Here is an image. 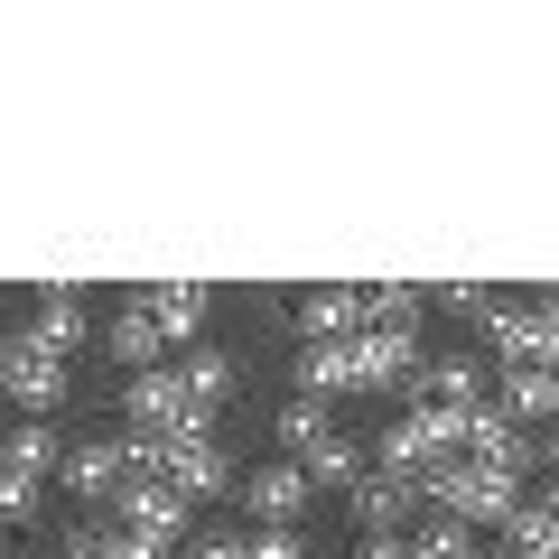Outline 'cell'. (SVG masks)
Returning a JSON list of instances; mask_svg holds the SVG:
<instances>
[{
	"label": "cell",
	"mask_w": 559,
	"mask_h": 559,
	"mask_svg": "<svg viewBox=\"0 0 559 559\" xmlns=\"http://www.w3.org/2000/svg\"><path fill=\"white\" fill-rule=\"evenodd\" d=\"M38 513V485H20V476H0V522H28Z\"/></svg>",
	"instance_id": "obj_24"
},
{
	"label": "cell",
	"mask_w": 559,
	"mask_h": 559,
	"mask_svg": "<svg viewBox=\"0 0 559 559\" xmlns=\"http://www.w3.org/2000/svg\"><path fill=\"white\" fill-rule=\"evenodd\" d=\"M485 355H439V364H419V401H439V411H476L485 401Z\"/></svg>",
	"instance_id": "obj_17"
},
{
	"label": "cell",
	"mask_w": 559,
	"mask_h": 559,
	"mask_svg": "<svg viewBox=\"0 0 559 559\" xmlns=\"http://www.w3.org/2000/svg\"><path fill=\"white\" fill-rule=\"evenodd\" d=\"M103 345H112V364H121V373H159V364H168V336H159V326H150V308H112V326H103Z\"/></svg>",
	"instance_id": "obj_16"
},
{
	"label": "cell",
	"mask_w": 559,
	"mask_h": 559,
	"mask_svg": "<svg viewBox=\"0 0 559 559\" xmlns=\"http://www.w3.org/2000/svg\"><path fill=\"white\" fill-rule=\"evenodd\" d=\"M159 373L178 382V401H187V411H197V419H215L224 401H234V373H242V364L224 355V345H178V355H168Z\"/></svg>",
	"instance_id": "obj_7"
},
{
	"label": "cell",
	"mask_w": 559,
	"mask_h": 559,
	"mask_svg": "<svg viewBox=\"0 0 559 559\" xmlns=\"http://www.w3.org/2000/svg\"><path fill=\"white\" fill-rule=\"evenodd\" d=\"M326 429H336V419H326V401H308V392H299V401H289V411L271 419V439L289 448V457H308V448H318Z\"/></svg>",
	"instance_id": "obj_20"
},
{
	"label": "cell",
	"mask_w": 559,
	"mask_h": 559,
	"mask_svg": "<svg viewBox=\"0 0 559 559\" xmlns=\"http://www.w3.org/2000/svg\"><path fill=\"white\" fill-rule=\"evenodd\" d=\"M289 466H299L308 485H355V476H364V439H345V429H326V439L308 448V457H289Z\"/></svg>",
	"instance_id": "obj_19"
},
{
	"label": "cell",
	"mask_w": 559,
	"mask_h": 559,
	"mask_svg": "<svg viewBox=\"0 0 559 559\" xmlns=\"http://www.w3.org/2000/svg\"><path fill=\"white\" fill-rule=\"evenodd\" d=\"M66 382H75V373H66L57 355H38L28 336H0V401H20L28 419H47L66 401Z\"/></svg>",
	"instance_id": "obj_4"
},
{
	"label": "cell",
	"mask_w": 559,
	"mask_h": 559,
	"mask_svg": "<svg viewBox=\"0 0 559 559\" xmlns=\"http://www.w3.org/2000/svg\"><path fill=\"white\" fill-rule=\"evenodd\" d=\"M550 401H559V382L540 373V364H495V382H485V411H503L522 439H532L540 419H550Z\"/></svg>",
	"instance_id": "obj_9"
},
{
	"label": "cell",
	"mask_w": 559,
	"mask_h": 559,
	"mask_svg": "<svg viewBox=\"0 0 559 559\" xmlns=\"http://www.w3.org/2000/svg\"><path fill=\"white\" fill-rule=\"evenodd\" d=\"M187 559H242V532H187Z\"/></svg>",
	"instance_id": "obj_23"
},
{
	"label": "cell",
	"mask_w": 559,
	"mask_h": 559,
	"mask_svg": "<svg viewBox=\"0 0 559 559\" xmlns=\"http://www.w3.org/2000/svg\"><path fill=\"white\" fill-rule=\"evenodd\" d=\"M419 299H439L448 318H485V308H495V299L476 289V280H448V289H419Z\"/></svg>",
	"instance_id": "obj_21"
},
{
	"label": "cell",
	"mask_w": 559,
	"mask_h": 559,
	"mask_svg": "<svg viewBox=\"0 0 559 559\" xmlns=\"http://www.w3.org/2000/svg\"><path fill=\"white\" fill-rule=\"evenodd\" d=\"M66 457V439L47 429V419H20V429H0V476H20V485H47Z\"/></svg>",
	"instance_id": "obj_15"
},
{
	"label": "cell",
	"mask_w": 559,
	"mask_h": 559,
	"mask_svg": "<svg viewBox=\"0 0 559 559\" xmlns=\"http://www.w3.org/2000/svg\"><path fill=\"white\" fill-rule=\"evenodd\" d=\"M112 522H131L140 540H159V550H178L187 532H197V513H187L178 495H168L159 476H121V495H112Z\"/></svg>",
	"instance_id": "obj_6"
},
{
	"label": "cell",
	"mask_w": 559,
	"mask_h": 559,
	"mask_svg": "<svg viewBox=\"0 0 559 559\" xmlns=\"http://www.w3.org/2000/svg\"><path fill=\"white\" fill-rule=\"evenodd\" d=\"M457 457L476 466V476H503V485H522V476H532V457H540V448L522 439V429H513L503 411H485V401H476V411L457 419Z\"/></svg>",
	"instance_id": "obj_1"
},
{
	"label": "cell",
	"mask_w": 559,
	"mask_h": 559,
	"mask_svg": "<svg viewBox=\"0 0 559 559\" xmlns=\"http://www.w3.org/2000/svg\"><path fill=\"white\" fill-rule=\"evenodd\" d=\"M159 485L197 513V503H215V495H234V457L215 448V429L205 439H159Z\"/></svg>",
	"instance_id": "obj_2"
},
{
	"label": "cell",
	"mask_w": 559,
	"mask_h": 559,
	"mask_svg": "<svg viewBox=\"0 0 559 559\" xmlns=\"http://www.w3.org/2000/svg\"><path fill=\"white\" fill-rule=\"evenodd\" d=\"M355 559H401V532H364V540H355Z\"/></svg>",
	"instance_id": "obj_25"
},
{
	"label": "cell",
	"mask_w": 559,
	"mask_h": 559,
	"mask_svg": "<svg viewBox=\"0 0 559 559\" xmlns=\"http://www.w3.org/2000/svg\"><path fill=\"white\" fill-rule=\"evenodd\" d=\"M345 495H355L364 532H401V522L419 513V476H392V466H373V457H364V476L345 485Z\"/></svg>",
	"instance_id": "obj_10"
},
{
	"label": "cell",
	"mask_w": 559,
	"mask_h": 559,
	"mask_svg": "<svg viewBox=\"0 0 559 559\" xmlns=\"http://www.w3.org/2000/svg\"><path fill=\"white\" fill-rule=\"evenodd\" d=\"M242 559H308L299 532H242Z\"/></svg>",
	"instance_id": "obj_22"
},
{
	"label": "cell",
	"mask_w": 559,
	"mask_h": 559,
	"mask_svg": "<svg viewBox=\"0 0 559 559\" xmlns=\"http://www.w3.org/2000/svg\"><path fill=\"white\" fill-rule=\"evenodd\" d=\"M140 308H150V326L168 345H197V326L215 318V289L205 280H168V289H140Z\"/></svg>",
	"instance_id": "obj_13"
},
{
	"label": "cell",
	"mask_w": 559,
	"mask_h": 559,
	"mask_svg": "<svg viewBox=\"0 0 559 559\" xmlns=\"http://www.w3.org/2000/svg\"><path fill=\"white\" fill-rule=\"evenodd\" d=\"M419 318H429V299H419L411 280H382V289H364V326H373V336H419Z\"/></svg>",
	"instance_id": "obj_18"
},
{
	"label": "cell",
	"mask_w": 559,
	"mask_h": 559,
	"mask_svg": "<svg viewBox=\"0 0 559 559\" xmlns=\"http://www.w3.org/2000/svg\"><path fill=\"white\" fill-rule=\"evenodd\" d=\"M485 345H495V355L503 364H540V373H550V364H559V318H550V308H540V299H522V308H485Z\"/></svg>",
	"instance_id": "obj_3"
},
{
	"label": "cell",
	"mask_w": 559,
	"mask_h": 559,
	"mask_svg": "<svg viewBox=\"0 0 559 559\" xmlns=\"http://www.w3.org/2000/svg\"><path fill=\"white\" fill-rule=\"evenodd\" d=\"M234 495H242V513H252L261 532H299V513H308L318 485H308L289 457H271V466H252V476H234Z\"/></svg>",
	"instance_id": "obj_5"
},
{
	"label": "cell",
	"mask_w": 559,
	"mask_h": 559,
	"mask_svg": "<svg viewBox=\"0 0 559 559\" xmlns=\"http://www.w3.org/2000/svg\"><path fill=\"white\" fill-rule=\"evenodd\" d=\"M503 559H559V503L522 485L513 513H503Z\"/></svg>",
	"instance_id": "obj_14"
},
{
	"label": "cell",
	"mask_w": 559,
	"mask_h": 559,
	"mask_svg": "<svg viewBox=\"0 0 559 559\" xmlns=\"http://www.w3.org/2000/svg\"><path fill=\"white\" fill-rule=\"evenodd\" d=\"M121 476H131V466H121V439H66V457H57V485L84 503V513H94V503H112Z\"/></svg>",
	"instance_id": "obj_8"
},
{
	"label": "cell",
	"mask_w": 559,
	"mask_h": 559,
	"mask_svg": "<svg viewBox=\"0 0 559 559\" xmlns=\"http://www.w3.org/2000/svg\"><path fill=\"white\" fill-rule=\"evenodd\" d=\"M299 336H308V345H345V336H364V289H355V280H326V289H308V299H299Z\"/></svg>",
	"instance_id": "obj_12"
},
{
	"label": "cell",
	"mask_w": 559,
	"mask_h": 559,
	"mask_svg": "<svg viewBox=\"0 0 559 559\" xmlns=\"http://www.w3.org/2000/svg\"><path fill=\"white\" fill-rule=\"evenodd\" d=\"M28 345H38V355H75L84 336H94V318H84V289H38V308H28V326H20Z\"/></svg>",
	"instance_id": "obj_11"
}]
</instances>
